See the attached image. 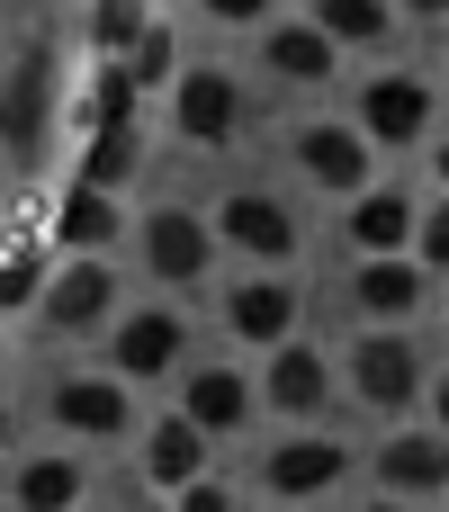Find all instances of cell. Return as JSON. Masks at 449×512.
<instances>
[{"instance_id":"4316f807","label":"cell","mask_w":449,"mask_h":512,"mask_svg":"<svg viewBox=\"0 0 449 512\" xmlns=\"http://www.w3.org/2000/svg\"><path fill=\"white\" fill-rule=\"evenodd\" d=\"M18 297H36V261H0V315H9Z\"/></svg>"},{"instance_id":"5bb4252c","label":"cell","mask_w":449,"mask_h":512,"mask_svg":"<svg viewBox=\"0 0 449 512\" xmlns=\"http://www.w3.org/2000/svg\"><path fill=\"white\" fill-rule=\"evenodd\" d=\"M324 396H333V369H324V351L315 342H270V378H261V405H279V414H297V423H315L324 414Z\"/></svg>"},{"instance_id":"d6a6232c","label":"cell","mask_w":449,"mask_h":512,"mask_svg":"<svg viewBox=\"0 0 449 512\" xmlns=\"http://www.w3.org/2000/svg\"><path fill=\"white\" fill-rule=\"evenodd\" d=\"M0 441H9V414H0Z\"/></svg>"},{"instance_id":"8fae6325","label":"cell","mask_w":449,"mask_h":512,"mask_svg":"<svg viewBox=\"0 0 449 512\" xmlns=\"http://www.w3.org/2000/svg\"><path fill=\"white\" fill-rule=\"evenodd\" d=\"M225 333H234V342H252V351L288 342V333H297V288H288L279 270L234 279V288H225Z\"/></svg>"},{"instance_id":"484cf974","label":"cell","mask_w":449,"mask_h":512,"mask_svg":"<svg viewBox=\"0 0 449 512\" xmlns=\"http://www.w3.org/2000/svg\"><path fill=\"white\" fill-rule=\"evenodd\" d=\"M414 261L423 270H449V198L441 207H414Z\"/></svg>"},{"instance_id":"4fadbf2b","label":"cell","mask_w":449,"mask_h":512,"mask_svg":"<svg viewBox=\"0 0 449 512\" xmlns=\"http://www.w3.org/2000/svg\"><path fill=\"white\" fill-rule=\"evenodd\" d=\"M369 468H378V486H387V495H405V504L449 495V432H441V423H432V432H396Z\"/></svg>"},{"instance_id":"7402d4cb","label":"cell","mask_w":449,"mask_h":512,"mask_svg":"<svg viewBox=\"0 0 449 512\" xmlns=\"http://www.w3.org/2000/svg\"><path fill=\"white\" fill-rule=\"evenodd\" d=\"M135 171H144V144H135V117L99 126V135H90V162H81V180H99V189H126Z\"/></svg>"},{"instance_id":"83f0119b","label":"cell","mask_w":449,"mask_h":512,"mask_svg":"<svg viewBox=\"0 0 449 512\" xmlns=\"http://www.w3.org/2000/svg\"><path fill=\"white\" fill-rule=\"evenodd\" d=\"M198 9H207V18H234V27H252V18H270L279 0H198Z\"/></svg>"},{"instance_id":"f546056e","label":"cell","mask_w":449,"mask_h":512,"mask_svg":"<svg viewBox=\"0 0 449 512\" xmlns=\"http://www.w3.org/2000/svg\"><path fill=\"white\" fill-rule=\"evenodd\" d=\"M405 18H449V0H396Z\"/></svg>"},{"instance_id":"4dcf8cb0","label":"cell","mask_w":449,"mask_h":512,"mask_svg":"<svg viewBox=\"0 0 449 512\" xmlns=\"http://www.w3.org/2000/svg\"><path fill=\"white\" fill-rule=\"evenodd\" d=\"M432 171H441V189H449V126H441V144H432Z\"/></svg>"},{"instance_id":"3957f363","label":"cell","mask_w":449,"mask_h":512,"mask_svg":"<svg viewBox=\"0 0 449 512\" xmlns=\"http://www.w3.org/2000/svg\"><path fill=\"white\" fill-rule=\"evenodd\" d=\"M126 234H135L144 270H153L162 288H198V279L216 270V225H207L198 207H153V216L126 225Z\"/></svg>"},{"instance_id":"d6986e66","label":"cell","mask_w":449,"mask_h":512,"mask_svg":"<svg viewBox=\"0 0 449 512\" xmlns=\"http://www.w3.org/2000/svg\"><path fill=\"white\" fill-rule=\"evenodd\" d=\"M207 468V432L189 423V414H162L153 432H144V486L153 495H171L180 477H198Z\"/></svg>"},{"instance_id":"6da1fadb","label":"cell","mask_w":449,"mask_h":512,"mask_svg":"<svg viewBox=\"0 0 449 512\" xmlns=\"http://www.w3.org/2000/svg\"><path fill=\"white\" fill-rule=\"evenodd\" d=\"M117 306H126V297H117V261H108V252H63L54 270H36V315H45V333H63V342L99 333Z\"/></svg>"},{"instance_id":"ac0fdd59","label":"cell","mask_w":449,"mask_h":512,"mask_svg":"<svg viewBox=\"0 0 449 512\" xmlns=\"http://www.w3.org/2000/svg\"><path fill=\"white\" fill-rule=\"evenodd\" d=\"M54 234H63V252H108V243L126 234V207H117V189L81 180V189L54 207Z\"/></svg>"},{"instance_id":"2e32d148","label":"cell","mask_w":449,"mask_h":512,"mask_svg":"<svg viewBox=\"0 0 449 512\" xmlns=\"http://www.w3.org/2000/svg\"><path fill=\"white\" fill-rule=\"evenodd\" d=\"M333 63H342V45L315 27V18H279L270 36H261V72L270 81H297V90H324L333 81Z\"/></svg>"},{"instance_id":"9c48e42d","label":"cell","mask_w":449,"mask_h":512,"mask_svg":"<svg viewBox=\"0 0 449 512\" xmlns=\"http://www.w3.org/2000/svg\"><path fill=\"white\" fill-rule=\"evenodd\" d=\"M360 135L369 144H423L432 135V81L423 72H378L369 90H360Z\"/></svg>"},{"instance_id":"44dd1931","label":"cell","mask_w":449,"mask_h":512,"mask_svg":"<svg viewBox=\"0 0 449 512\" xmlns=\"http://www.w3.org/2000/svg\"><path fill=\"white\" fill-rule=\"evenodd\" d=\"M306 9L333 45H387V27H396V0H306Z\"/></svg>"},{"instance_id":"277c9868","label":"cell","mask_w":449,"mask_h":512,"mask_svg":"<svg viewBox=\"0 0 449 512\" xmlns=\"http://www.w3.org/2000/svg\"><path fill=\"white\" fill-rule=\"evenodd\" d=\"M162 90H171V135H180V144H234V126H243V81H234L225 63H189V72H171Z\"/></svg>"},{"instance_id":"ffe728a7","label":"cell","mask_w":449,"mask_h":512,"mask_svg":"<svg viewBox=\"0 0 449 512\" xmlns=\"http://www.w3.org/2000/svg\"><path fill=\"white\" fill-rule=\"evenodd\" d=\"M81 495H90V477H81L72 459H54V450H36V459H18V477H9V504H27V512L81 504Z\"/></svg>"},{"instance_id":"f1b7e54d","label":"cell","mask_w":449,"mask_h":512,"mask_svg":"<svg viewBox=\"0 0 449 512\" xmlns=\"http://www.w3.org/2000/svg\"><path fill=\"white\" fill-rule=\"evenodd\" d=\"M423 396H432V423L449 432V369H441V378H423Z\"/></svg>"},{"instance_id":"7a4b0ae2","label":"cell","mask_w":449,"mask_h":512,"mask_svg":"<svg viewBox=\"0 0 449 512\" xmlns=\"http://www.w3.org/2000/svg\"><path fill=\"white\" fill-rule=\"evenodd\" d=\"M342 378H351V396L369 405V414H405L414 396H423V351L405 342V324H369L360 342H351V360H342Z\"/></svg>"},{"instance_id":"cb8c5ba5","label":"cell","mask_w":449,"mask_h":512,"mask_svg":"<svg viewBox=\"0 0 449 512\" xmlns=\"http://www.w3.org/2000/svg\"><path fill=\"white\" fill-rule=\"evenodd\" d=\"M144 36V0H90V45L99 54H126Z\"/></svg>"},{"instance_id":"e0dca14e","label":"cell","mask_w":449,"mask_h":512,"mask_svg":"<svg viewBox=\"0 0 449 512\" xmlns=\"http://www.w3.org/2000/svg\"><path fill=\"white\" fill-rule=\"evenodd\" d=\"M351 243L360 252H405L414 243V198L396 180H360L351 189Z\"/></svg>"},{"instance_id":"52a82bcc","label":"cell","mask_w":449,"mask_h":512,"mask_svg":"<svg viewBox=\"0 0 449 512\" xmlns=\"http://www.w3.org/2000/svg\"><path fill=\"white\" fill-rule=\"evenodd\" d=\"M207 225H216V252H243V261H261V270H279V261L297 252V216H288V198H270V189H234Z\"/></svg>"},{"instance_id":"603a6c76","label":"cell","mask_w":449,"mask_h":512,"mask_svg":"<svg viewBox=\"0 0 449 512\" xmlns=\"http://www.w3.org/2000/svg\"><path fill=\"white\" fill-rule=\"evenodd\" d=\"M135 72H126V54H99V81H90V126H117V117H135Z\"/></svg>"},{"instance_id":"8992f818","label":"cell","mask_w":449,"mask_h":512,"mask_svg":"<svg viewBox=\"0 0 449 512\" xmlns=\"http://www.w3.org/2000/svg\"><path fill=\"white\" fill-rule=\"evenodd\" d=\"M288 153H297V171H306L324 198H351L360 180H378V144H369L360 126H333V117H306V126L288 135Z\"/></svg>"},{"instance_id":"9a60e30c","label":"cell","mask_w":449,"mask_h":512,"mask_svg":"<svg viewBox=\"0 0 449 512\" xmlns=\"http://www.w3.org/2000/svg\"><path fill=\"white\" fill-rule=\"evenodd\" d=\"M252 405H261V387H252L243 369H225V360H216V369H189V378H180V414H189L207 441L243 432V423H252Z\"/></svg>"},{"instance_id":"d4e9b609","label":"cell","mask_w":449,"mask_h":512,"mask_svg":"<svg viewBox=\"0 0 449 512\" xmlns=\"http://www.w3.org/2000/svg\"><path fill=\"white\" fill-rule=\"evenodd\" d=\"M171 63H180V45H171V27H153V18H144V36L126 45V72H135L144 90H162V81H171Z\"/></svg>"},{"instance_id":"7c38bea8","label":"cell","mask_w":449,"mask_h":512,"mask_svg":"<svg viewBox=\"0 0 449 512\" xmlns=\"http://www.w3.org/2000/svg\"><path fill=\"white\" fill-rule=\"evenodd\" d=\"M54 423L72 432V441H117V432H135V396H126V378H63L54 387Z\"/></svg>"},{"instance_id":"30bf717a","label":"cell","mask_w":449,"mask_h":512,"mask_svg":"<svg viewBox=\"0 0 449 512\" xmlns=\"http://www.w3.org/2000/svg\"><path fill=\"white\" fill-rule=\"evenodd\" d=\"M423 261H405V252H360V270H351V306L369 315V324H414L423 315Z\"/></svg>"},{"instance_id":"ba28073f","label":"cell","mask_w":449,"mask_h":512,"mask_svg":"<svg viewBox=\"0 0 449 512\" xmlns=\"http://www.w3.org/2000/svg\"><path fill=\"white\" fill-rule=\"evenodd\" d=\"M351 477V450L333 441V432H288L270 459H261V486L279 495V504H315V495H333Z\"/></svg>"},{"instance_id":"1f68e13d","label":"cell","mask_w":449,"mask_h":512,"mask_svg":"<svg viewBox=\"0 0 449 512\" xmlns=\"http://www.w3.org/2000/svg\"><path fill=\"white\" fill-rule=\"evenodd\" d=\"M441 54H449V18H441Z\"/></svg>"},{"instance_id":"5b68a950","label":"cell","mask_w":449,"mask_h":512,"mask_svg":"<svg viewBox=\"0 0 449 512\" xmlns=\"http://www.w3.org/2000/svg\"><path fill=\"white\" fill-rule=\"evenodd\" d=\"M99 333H108V369H117V378H171V369L189 360L180 306H126V315H108Z\"/></svg>"}]
</instances>
